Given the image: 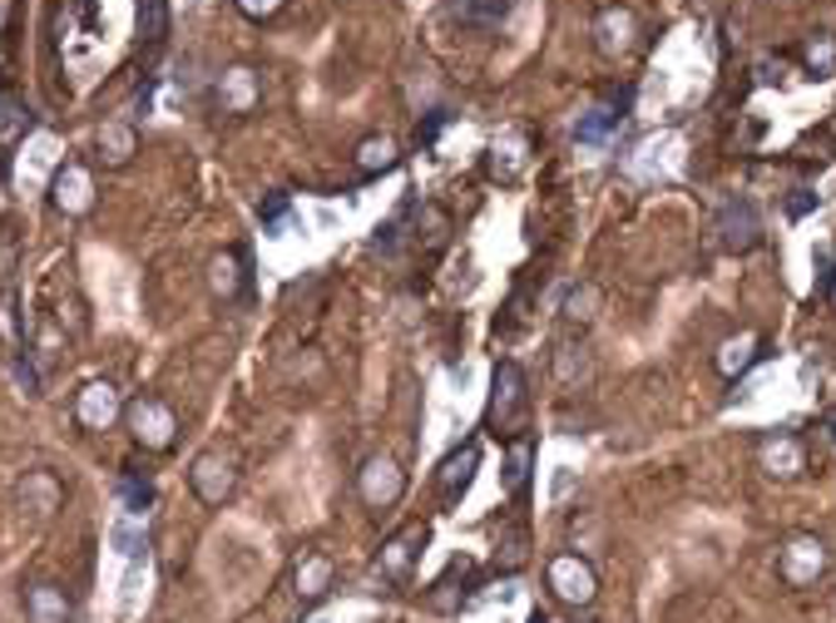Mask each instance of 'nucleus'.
<instances>
[{
    "instance_id": "nucleus-1",
    "label": "nucleus",
    "mask_w": 836,
    "mask_h": 623,
    "mask_svg": "<svg viewBox=\"0 0 836 623\" xmlns=\"http://www.w3.org/2000/svg\"><path fill=\"white\" fill-rule=\"evenodd\" d=\"M486 425L490 435H505V441L530 431V376L520 361H495V371H490Z\"/></svg>"
},
{
    "instance_id": "nucleus-2",
    "label": "nucleus",
    "mask_w": 836,
    "mask_h": 623,
    "mask_svg": "<svg viewBox=\"0 0 836 623\" xmlns=\"http://www.w3.org/2000/svg\"><path fill=\"white\" fill-rule=\"evenodd\" d=\"M545 583L569 609H589V603L599 599V574L584 554H555V559L545 564Z\"/></svg>"
},
{
    "instance_id": "nucleus-3",
    "label": "nucleus",
    "mask_w": 836,
    "mask_h": 623,
    "mask_svg": "<svg viewBox=\"0 0 836 623\" xmlns=\"http://www.w3.org/2000/svg\"><path fill=\"white\" fill-rule=\"evenodd\" d=\"M826 544L816 539V534H792V539L777 549V579L792 583V589H806V583H816L826 574Z\"/></svg>"
},
{
    "instance_id": "nucleus-4",
    "label": "nucleus",
    "mask_w": 836,
    "mask_h": 623,
    "mask_svg": "<svg viewBox=\"0 0 836 623\" xmlns=\"http://www.w3.org/2000/svg\"><path fill=\"white\" fill-rule=\"evenodd\" d=\"M357 494L367 510H391V504H401V494H406V470H401L391 455H371L367 465L357 470Z\"/></svg>"
},
{
    "instance_id": "nucleus-5",
    "label": "nucleus",
    "mask_w": 836,
    "mask_h": 623,
    "mask_svg": "<svg viewBox=\"0 0 836 623\" xmlns=\"http://www.w3.org/2000/svg\"><path fill=\"white\" fill-rule=\"evenodd\" d=\"M130 431L134 441L144 445V450H169L174 445V431H179V421H174V411L164 401H154V396H140V401H130Z\"/></svg>"
},
{
    "instance_id": "nucleus-6",
    "label": "nucleus",
    "mask_w": 836,
    "mask_h": 623,
    "mask_svg": "<svg viewBox=\"0 0 836 623\" xmlns=\"http://www.w3.org/2000/svg\"><path fill=\"white\" fill-rule=\"evenodd\" d=\"M431 539V524H406V530H397L391 539H381V554H377V569L387 574L391 583L411 579V569H416L421 549H426Z\"/></svg>"
},
{
    "instance_id": "nucleus-7",
    "label": "nucleus",
    "mask_w": 836,
    "mask_h": 623,
    "mask_svg": "<svg viewBox=\"0 0 836 623\" xmlns=\"http://www.w3.org/2000/svg\"><path fill=\"white\" fill-rule=\"evenodd\" d=\"M757 465H762L767 480L787 485L806 470V445L796 441L792 431H772V435H762V445H757Z\"/></svg>"
},
{
    "instance_id": "nucleus-8",
    "label": "nucleus",
    "mask_w": 836,
    "mask_h": 623,
    "mask_svg": "<svg viewBox=\"0 0 836 623\" xmlns=\"http://www.w3.org/2000/svg\"><path fill=\"white\" fill-rule=\"evenodd\" d=\"M476 470H480V441H466L460 450H450L436 470V494L441 504H460L476 485Z\"/></svg>"
},
{
    "instance_id": "nucleus-9",
    "label": "nucleus",
    "mask_w": 836,
    "mask_h": 623,
    "mask_svg": "<svg viewBox=\"0 0 836 623\" xmlns=\"http://www.w3.org/2000/svg\"><path fill=\"white\" fill-rule=\"evenodd\" d=\"M189 485L203 504H223L233 494V485H238V470H233V460L223 450H203L189 470Z\"/></svg>"
},
{
    "instance_id": "nucleus-10",
    "label": "nucleus",
    "mask_w": 836,
    "mask_h": 623,
    "mask_svg": "<svg viewBox=\"0 0 836 623\" xmlns=\"http://www.w3.org/2000/svg\"><path fill=\"white\" fill-rule=\"evenodd\" d=\"M634 40H638V15L628 5H604L594 15V45H599V55L618 59V55H628V49H634Z\"/></svg>"
},
{
    "instance_id": "nucleus-11",
    "label": "nucleus",
    "mask_w": 836,
    "mask_h": 623,
    "mask_svg": "<svg viewBox=\"0 0 836 623\" xmlns=\"http://www.w3.org/2000/svg\"><path fill=\"white\" fill-rule=\"evenodd\" d=\"M717 243L727 253H753L762 243V218H757L753 203H727L723 218H717Z\"/></svg>"
},
{
    "instance_id": "nucleus-12",
    "label": "nucleus",
    "mask_w": 836,
    "mask_h": 623,
    "mask_svg": "<svg viewBox=\"0 0 836 623\" xmlns=\"http://www.w3.org/2000/svg\"><path fill=\"white\" fill-rule=\"evenodd\" d=\"M628 104H634V89H624V94H614V99H609V104L589 109V114L579 119L575 138H579V144H589V148H599V144H604V138L614 134V129L628 119Z\"/></svg>"
},
{
    "instance_id": "nucleus-13",
    "label": "nucleus",
    "mask_w": 836,
    "mask_h": 623,
    "mask_svg": "<svg viewBox=\"0 0 836 623\" xmlns=\"http://www.w3.org/2000/svg\"><path fill=\"white\" fill-rule=\"evenodd\" d=\"M114 415H120V396H114L110 381H90L80 391V401H75V421H80L85 431H110Z\"/></svg>"
},
{
    "instance_id": "nucleus-14",
    "label": "nucleus",
    "mask_w": 836,
    "mask_h": 623,
    "mask_svg": "<svg viewBox=\"0 0 836 623\" xmlns=\"http://www.w3.org/2000/svg\"><path fill=\"white\" fill-rule=\"evenodd\" d=\"M762 356V336L757 332H733L727 342H717V352H713V366H717V376H727V381H737V376H747L753 371V361Z\"/></svg>"
},
{
    "instance_id": "nucleus-15",
    "label": "nucleus",
    "mask_w": 836,
    "mask_h": 623,
    "mask_svg": "<svg viewBox=\"0 0 836 623\" xmlns=\"http://www.w3.org/2000/svg\"><path fill=\"white\" fill-rule=\"evenodd\" d=\"M51 198H55V208H60V213H70V218L90 213V203H94L90 174H85L80 164H65L60 174H55V183H51Z\"/></svg>"
},
{
    "instance_id": "nucleus-16",
    "label": "nucleus",
    "mask_w": 836,
    "mask_h": 623,
    "mask_svg": "<svg viewBox=\"0 0 836 623\" xmlns=\"http://www.w3.org/2000/svg\"><path fill=\"white\" fill-rule=\"evenodd\" d=\"M332 579H337V564L327 554H302L298 569H292V589H298L302 603H317L332 589Z\"/></svg>"
},
{
    "instance_id": "nucleus-17",
    "label": "nucleus",
    "mask_w": 836,
    "mask_h": 623,
    "mask_svg": "<svg viewBox=\"0 0 836 623\" xmlns=\"http://www.w3.org/2000/svg\"><path fill=\"white\" fill-rule=\"evenodd\" d=\"M525 164H530V154H525V138H520V134L495 138V144H490V154H486L490 178H500V183H515V178L525 174Z\"/></svg>"
},
{
    "instance_id": "nucleus-18",
    "label": "nucleus",
    "mask_w": 836,
    "mask_h": 623,
    "mask_svg": "<svg viewBox=\"0 0 836 623\" xmlns=\"http://www.w3.org/2000/svg\"><path fill=\"white\" fill-rule=\"evenodd\" d=\"M25 619L31 623H65L70 619V599H65L60 583H35V589H25Z\"/></svg>"
},
{
    "instance_id": "nucleus-19",
    "label": "nucleus",
    "mask_w": 836,
    "mask_h": 623,
    "mask_svg": "<svg viewBox=\"0 0 836 623\" xmlns=\"http://www.w3.org/2000/svg\"><path fill=\"white\" fill-rule=\"evenodd\" d=\"M530 470H535V441H530V435H515V441H510V455H505V475H500L505 490L525 494L530 490Z\"/></svg>"
},
{
    "instance_id": "nucleus-20",
    "label": "nucleus",
    "mask_w": 836,
    "mask_h": 623,
    "mask_svg": "<svg viewBox=\"0 0 836 623\" xmlns=\"http://www.w3.org/2000/svg\"><path fill=\"white\" fill-rule=\"evenodd\" d=\"M397 164H401L397 138L371 134V138H361V144H357V168H361V174H387V168H397Z\"/></svg>"
},
{
    "instance_id": "nucleus-21",
    "label": "nucleus",
    "mask_w": 836,
    "mask_h": 623,
    "mask_svg": "<svg viewBox=\"0 0 836 623\" xmlns=\"http://www.w3.org/2000/svg\"><path fill=\"white\" fill-rule=\"evenodd\" d=\"M802 65H806V75L832 79V75H836V35H826V30L806 35V45H802Z\"/></svg>"
},
{
    "instance_id": "nucleus-22",
    "label": "nucleus",
    "mask_w": 836,
    "mask_h": 623,
    "mask_svg": "<svg viewBox=\"0 0 836 623\" xmlns=\"http://www.w3.org/2000/svg\"><path fill=\"white\" fill-rule=\"evenodd\" d=\"M599 307H604V292H599V282H579V287H569V297H565V322L589 326V322L599 316Z\"/></svg>"
},
{
    "instance_id": "nucleus-23",
    "label": "nucleus",
    "mask_w": 836,
    "mask_h": 623,
    "mask_svg": "<svg viewBox=\"0 0 836 623\" xmlns=\"http://www.w3.org/2000/svg\"><path fill=\"white\" fill-rule=\"evenodd\" d=\"M253 99H258V75L253 69H228L223 75V104L233 114H243V109H253Z\"/></svg>"
},
{
    "instance_id": "nucleus-24",
    "label": "nucleus",
    "mask_w": 836,
    "mask_h": 623,
    "mask_svg": "<svg viewBox=\"0 0 836 623\" xmlns=\"http://www.w3.org/2000/svg\"><path fill=\"white\" fill-rule=\"evenodd\" d=\"M510 5H515V0H456V15L466 20V25H500V20L510 15Z\"/></svg>"
},
{
    "instance_id": "nucleus-25",
    "label": "nucleus",
    "mask_w": 836,
    "mask_h": 623,
    "mask_svg": "<svg viewBox=\"0 0 836 623\" xmlns=\"http://www.w3.org/2000/svg\"><path fill=\"white\" fill-rule=\"evenodd\" d=\"M100 148H104V164H130V154H134V129L130 124H104L100 129Z\"/></svg>"
},
{
    "instance_id": "nucleus-26",
    "label": "nucleus",
    "mask_w": 836,
    "mask_h": 623,
    "mask_svg": "<svg viewBox=\"0 0 836 623\" xmlns=\"http://www.w3.org/2000/svg\"><path fill=\"white\" fill-rule=\"evenodd\" d=\"M25 129H31V109H25L15 94H0V144L21 138Z\"/></svg>"
},
{
    "instance_id": "nucleus-27",
    "label": "nucleus",
    "mask_w": 836,
    "mask_h": 623,
    "mask_svg": "<svg viewBox=\"0 0 836 623\" xmlns=\"http://www.w3.org/2000/svg\"><path fill=\"white\" fill-rule=\"evenodd\" d=\"M21 494H25V504H35L41 514H51L55 500H60V485H55L51 475H31V480L21 485Z\"/></svg>"
},
{
    "instance_id": "nucleus-28",
    "label": "nucleus",
    "mask_w": 836,
    "mask_h": 623,
    "mask_svg": "<svg viewBox=\"0 0 836 623\" xmlns=\"http://www.w3.org/2000/svg\"><path fill=\"white\" fill-rule=\"evenodd\" d=\"M555 371H559V381H569V386H575V376H579V381H589V356H584V346H559Z\"/></svg>"
},
{
    "instance_id": "nucleus-29",
    "label": "nucleus",
    "mask_w": 836,
    "mask_h": 623,
    "mask_svg": "<svg viewBox=\"0 0 836 623\" xmlns=\"http://www.w3.org/2000/svg\"><path fill=\"white\" fill-rule=\"evenodd\" d=\"M209 282H213V292H219V297H233V292H238V287H243V277H238V257H213V267H209Z\"/></svg>"
},
{
    "instance_id": "nucleus-30",
    "label": "nucleus",
    "mask_w": 836,
    "mask_h": 623,
    "mask_svg": "<svg viewBox=\"0 0 836 623\" xmlns=\"http://www.w3.org/2000/svg\"><path fill=\"white\" fill-rule=\"evenodd\" d=\"M120 494H124V504H130V514H140V510H149L154 485H149V480H140V475H124Z\"/></svg>"
},
{
    "instance_id": "nucleus-31",
    "label": "nucleus",
    "mask_w": 836,
    "mask_h": 623,
    "mask_svg": "<svg viewBox=\"0 0 836 623\" xmlns=\"http://www.w3.org/2000/svg\"><path fill=\"white\" fill-rule=\"evenodd\" d=\"M140 25H144V35H149V40L164 35V0H144V5H140Z\"/></svg>"
},
{
    "instance_id": "nucleus-32",
    "label": "nucleus",
    "mask_w": 836,
    "mask_h": 623,
    "mask_svg": "<svg viewBox=\"0 0 836 623\" xmlns=\"http://www.w3.org/2000/svg\"><path fill=\"white\" fill-rule=\"evenodd\" d=\"M812 208H816L812 188H792V198H787V218H802V213H812Z\"/></svg>"
},
{
    "instance_id": "nucleus-33",
    "label": "nucleus",
    "mask_w": 836,
    "mask_h": 623,
    "mask_svg": "<svg viewBox=\"0 0 836 623\" xmlns=\"http://www.w3.org/2000/svg\"><path fill=\"white\" fill-rule=\"evenodd\" d=\"M238 10L243 15H253V20H263V15H278L282 0H238Z\"/></svg>"
},
{
    "instance_id": "nucleus-34",
    "label": "nucleus",
    "mask_w": 836,
    "mask_h": 623,
    "mask_svg": "<svg viewBox=\"0 0 836 623\" xmlns=\"http://www.w3.org/2000/svg\"><path fill=\"white\" fill-rule=\"evenodd\" d=\"M282 213H288V198L278 193V198H268V208H263V223L278 227V218H282Z\"/></svg>"
},
{
    "instance_id": "nucleus-35",
    "label": "nucleus",
    "mask_w": 836,
    "mask_h": 623,
    "mask_svg": "<svg viewBox=\"0 0 836 623\" xmlns=\"http://www.w3.org/2000/svg\"><path fill=\"white\" fill-rule=\"evenodd\" d=\"M826 297H832V307H836V272L826 277Z\"/></svg>"
},
{
    "instance_id": "nucleus-36",
    "label": "nucleus",
    "mask_w": 836,
    "mask_h": 623,
    "mask_svg": "<svg viewBox=\"0 0 836 623\" xmlns=\"http://www.w3.org/2000/svg\"><path fill=\"white\" fill-rule=\"evenodd\" d=\"M832 435H836V421H832Z\"/></svg>"
}]
</instances>
